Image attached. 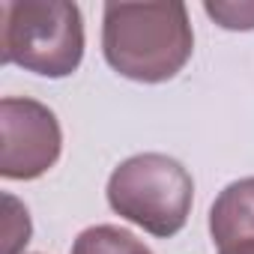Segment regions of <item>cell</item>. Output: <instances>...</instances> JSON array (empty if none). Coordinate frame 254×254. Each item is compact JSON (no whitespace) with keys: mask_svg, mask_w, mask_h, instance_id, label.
<instances>
[{"mask_svg":"<svg viewBox=\"0 0 254 254\" xmlns=\"http://www.w3.org/2000/svg\"><path fill=\"white\" fill-rule=\"evenodd\" d=\"M102 51L108 66L129 81H171L194 51L189 9L183 3H108Z\"/></svg>","mask_w":254,"mask_h":254,"instance_id":"obj_1","label":"cell"},{"mask_svg":"<svg viewBox=\"0 0 254 254\" xmlns=\"http://www.w3.org/2000/svg\"><path fill=\"white\" fill-rule=\"evenodd\" d=\"M209 236L215 248L254 242V177L230 183L209 209Z\"/></svg>","mask_w":254,"mask_h":254,"instance_id":"obj_5","label":"cell"},{"mask_svg":"<svg viewBox=\"0 0 254 254\" xmlns=\"http://www.w3.org/2000/svg\"><path fill=\"white\" fill-rule=\"evenodd\" d=\"M203 12L224 30H254V0H206Z\"/></svg>","mask_w":254,"mask_h":254,"instance_id":"obj_7","label":"cell"},{"mask_svg":"<svg viewBox=\"0 0 254 254\" xmlns=\"http://www.w3.org/2000/svg\"><path fill=\"white\" fill-rule=\"evenodd\" d=\"M218 254H254V242H236V245L218 248Z\"/></svg>","mask_w":254,"mask_h":254,"instance_id":"obj_9","label":"cell"},{"mask_svg":"<svg viewBox=\"0 0 254 254\" xmlns=\"http://www.w3.org/2000/svg\"><path fill=\"white\" fill-rule=\"evenodd\" d=\"M0 54L42 78H66L84 57V18L69 0H9L0 6Z\"/></svg>","mask_w":254,"mask_h":254,"instance_id":"obj_2","label":"cell"},{"mask_svg":"<svg viewBox=\"0 0 254 254\" xmlns=\"http://www.w3.org/2000/svg\"><path fill=\"white\" fill-rule=\"evenodd\" d=\"M72 254H153L135 233L114 227V224H96L78 233L72 242Z\"/></svg>","mask_w":254,"mask_h":254,"instance_id":"obj_6","label":"cell"},{"mask_svg":"<svg viewBox=\"0 0 254 254\" xmlns=\"http://www.w3.org/2000/svg\"><path fill=\"white\" fill-rule=\"evenodd\" d=\"M191 200V174L165 153H141L126 159L108 180L111 209L159 239L177 236L186 227Z\"/></svg>","mask_w":254,"mask_h":254,"instance_id":"obj_3","label":"cell"},{"mask_svg":"<svg viewBox=\"0 0 254 254\" xmlns=\"http://www.w3.org/2000/svg\"><path fill=\"white\" fill-rule=\"evenodd\" d=\"M3 206H6V221H3V254H21L24 245L30 242V215H27V209H24L12 194H3Z\"/></svg>","mask_w":254,"mask_h":254,"instance_id":"obj_8","label":"cell"},{"mask_svg":"<svg viewBox=\"0 0 254 254\" xmlns=\"http://www.w3.org/2000/svg\"><path fill=\"white\" fill-rule=\"evenodd\" d=\"M63 150L54 111L36 99L6 96L0 102V174L6 180H36L48 174Z\"/></svg>","mask_w":254,"mask_h":254,"instance_id":"obj_4","label":"cell"}]
</instances>
